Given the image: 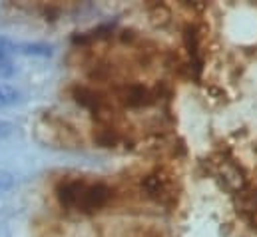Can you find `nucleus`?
I'll list each match as a JSON object with an SVG mask.
<instances>
[{"label":"nucleus","mask_w":257,"mask_h":237,"mask_svg":"<svg viewBox=\"0 0 257 237\" xmlns=\"http://www.w3.org/2000/svg\"><path fill=\"white\" fill-rule=\"evenodd\" d=\"M22 100V94L10 86V84H4L0 82V108H8V106H14Z\"/></svg>","instance_id":"nucleus-4"},{"label":"nucleus","mask_w":257,"mask_h":237,"mask_svg":"<svg viewBox=\"0 0 257 237\" xmlns=\"http://www.w3.org/2000/svg\"><path fill=\"white\" fill-rule=\"evenodd\" d=\"M8 48H10L8 42L6 40H0V76H10L14 72L12 62L8 58V52H10Z\"/></svg>","instance_id":"nucleus-5"},{"label":"nucleus","mask_w":257,"mask_h":237,"mask_svg":"<svg viewBox=\"0 0 257 237\" xmlns=\"http://www.w3.org/2000/svg\"><path fill=\"white\" fill-rule=\"evenodd\" d=\"M118 98L130 108H144V106H152L154 102H158L160 94L158 90L148 88L144 84H124L118 90Z\"/></svg>","instance_id":"nucleus-2"},{"label":"nucleus","mask_w":257,"mask_h":237,"mask_svg":"<svg viewBox=\"0 0 257 237\" xmlns=\"http://www.w3.org/2000/svg\"><path fill=\"white\" fill-rule=\"evenodd\" d=\"M146 193L150 197H154L156 201H166L168 197H172V187H170V181L160 176V174H150L146 176L144 181H142Z\"/></svg>","instance_id":"nucleus-3"},{"label":"nucleus","mask_w":257,"mask_h":237,"mask_svg":"<svg viewBox=\"0 0 257 237\" xmlns=\"http://www.w3.org/2000/svg\"><path fill=\"white\" fill-rule=\"evenodd\" d=\"M14 187V176L10 172L0 170V195H4L6 191H10Z\"/></svg>","instance_id":"nucleus-6"},{"label":"nucleus","mask_w":257,"mask_h":237,"mask_svg":"<svg viewBox=\"0 0 257 237\" xmlns=\"http://www.w3.org/2000/svg\"><path fill=\"white\" fill-rule=\"evenodd\" d=\"M56 195L58 201L68 209H76L80 213H94L110 203L114 191L108 183L100 179L74 178L62 181L56 189Z\"/></svg>","instance_id":"nucleus-1"},{"label":"nucleus","mask_w":257,"mask_h":237,"mask_svg":"<svg viewBox=\"0 0 257 237\" xmlns=\"http://www.w3.org/2000/svg\"><path fill=\"white\" fill-rule=\"evenodd\" d=\"M10 124H6V122H0V138L2 136H6V134H10Z\"/></svg>","instance_id":"nucleus-7"}]
</instances>
